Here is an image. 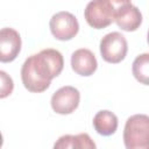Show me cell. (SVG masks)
<instances>
[{
    "mask_svg": "<svg viewBox=\"0 0 149 149\" xmlns=\"http://www.w3.org/2000/svg\"><path fill=\"white\" fill-rule=\"evenodd\" d=\"M123 143L127 149H149V116L135 114L127 119L123 128Z\"/></svg>",
    "mask_w": 149,
    "mask_h": 149,
    "instance_id": "1",
    "label": "cell"
},
{
    "mask_svg": "<svg viewBox=\"0 0 149 149\" xmlns=\"http://www.w3.org/2000/svg\"><path fill=\"white\" fill-rule=\"evenodd\" d=\"M28 58L37 74L47 83H51L55 77L61 74L64 68L63 56L56 49H43L38 54L31 55Z\"/></svg>",
    "mask_w": 149,
    "mask_h": 149,
    "instance_id": "2",
    "label": "cell"
},
{
    "mask_svg": "<svg viewBox=\"0 0 149 149\" xmlns=\"http://www.w3.org/2000/svg\"><path fill=\"white\" fill-rule=\"evenodd\" d=\"M116 9L109 0H91L84 10V16L88 26L94 29L108 27L115 19Z\"/></svg>",
    "mask_w": 149,
    "mask_h": 149,
    "instance_id": "3",
    "label": "cell"
},
{
    "mask_svg": "<svg viewBox=\"0 0 149 149\" xmlns=\"http://www.w3.org/2000/svg\"><path fill=\"white\" fill-rule=\"evenodd\" d=\"M128 51L126 37L118 31L106 34L100 41V54L104 61L112 64H118L125 59Z\"/></svg>",
    "mask_w": 149,
    "mask_h": 149,
    "instance_id": "4",
    "label": "cell"
},
{
    "mask_svg": "<svg viewBox=\"0 0 149 149\" xmlns=\"http://www.w3.org/2000/svg\"><path fill=\"white\" fill-rule=\"evenodd\" d=\"M49 27L54 37L59 41H69L79 31V23L76 16L65 10L54 14L50 19Z\"/></svg>",
    "mask_w": 149,
    "mask_h": 149,
    "instance_id": "5",
    "label": "cell"
},
{
    "mask_svg": "<svg viewBox=\"0 0 149 149\" xmlns=\"http://www.w3.org/2000/svg\"><path fill=\"white\" fill-rule=\"evenodd\" d=\"M80 101L79 91L70 85L58 88L51 97V107L58 114H71L77 109Z\"/></svg>",
    "mask_w": 149,
    "mask_h": 149,
    "instance_id": "6",
    "label": "cell"
},
{
    "mask_svg": "<svg viewBox=\"0 0 149 149\" xmlns=\"http://www.w3.org/2000/svg\"><path fill=\"white\" fill-rule=\"evenodd\" d=\"M21 50L20 34L13 28H2L0 31V61L8 63L14 61Z\"/></svg>",
    "mask_w": 149,
    "mask_h": 149,
    "instance_id": "7",
    "label": "cell"
},
{
    "mask_svg": "<svg viewBox=\"0 0 149 149\" xmlns=\"http://www.w3.org/2000/svg\"><path fill=\"white\" fill-rule=\"evenodd\" d=\"M71 68L79 76H91L98 68V62L94 54L85 48L76 50L71 56Z\"/></svg>",
    "mask_w": 149,
    "mask_h": 149,
    "instance_id": "8",
    "label": "cell"
},
{
    "mask_svg": "<svg viewBox=\"0 0 149 149\" xmlns=\"http://www.w3.org/2000/svg\"><path fill=\"white\" fill-rule=\"evenodd\" d=\"M114 21L122 30L135 31L142 23V14L136 6L130 3L118 12Z\"/></svg>",
    "mask_w": 149,
    "mask_h": 149,
    "instance_id": "9",
    "label": "cell"
},
{
    "mask_svg": "<svg viewBox=\"0 0 149 149\" xmlns=\"http://www.w3.org/2000/svg\"><path fill=\"white\" fill-rule=\"evenodd\" d=\"M21 79H22L23 86L29 92H34V93H41L50 86V83L44 81L37 74V72L34 70L29 58H27L24 61V63L21 68Z\"/></svg>",
    "mask_w": 149,
    "mask_h": 149,
    "instance_id": "10",
    "label": "cell"
},
{
    "mask_svg": "<svg viewBox=\"0 0 149 149\" xmlns=\"http://www.w3.org/2000/svg\"><path fill=\"white\" fill-rule=\"evenodd\" d=\"M118 116L111 111H99L93 118L95 132L102 136H109L118 129Z\"/></svg>",
    "mask_w": 149,
    "mask_h": 149,
    "instance_id": "11",
    "label": "cell"
},
{
    "mask_svg": "<svg viewBox=\"0 0 149 149\" xmlns=\"http://www.w3.org/2000/svg\"><path fill=\"white\" fill-rule=\"evenodd\" d=\"M97 146L92 141L88 134L80 133L78 135H63L54 144L55 149H66V148H77V149H94Z\"/></svg>",
    "mask_w": 149,
    "mask_h": 149,
    "instance_id": "12",
    "label": "cell"
},
{
    "mask_svg": "<svg viewBox=\"0 0 149 149\" xmlns=\"http://www.w3.org/2000/svg\"><path fill=\"white\" fill-rule=\"evenodd\" d=\"M132 72L139 83L149 85V54H141L134 59Z\"/></svg>",
    "mask_w": 149,
    "mask_h": 149,
    "instance_id": "13",
    "label": "cell"
},
{
    "mask_svg": "<svg viewBox=\"0 0 149 149\" xmlns=\"http://www.w3.org/2000/svg\"><path fill=\"white\" fill-rule=\"evenodd\" d=\"M0 77H1V86H0L1 93H0V98L3 99V98H6L7 95H9L13 92L14 84H13V79L5 71H0Z\"/></svg>",
    "mask_w": 149,
    "mask_h": 149,
    "instance_id": "14",
    "label": "cell"
},
{
    "mask_svg": "<svg viewBox=\"0 0 149 149\" xmlns=\"http://www.w3.org/2000/svg\"><path fill=\"white\" fill-rule=\"evenodd\" d=\"M147 41H148V44H149V30H148V34H147Z\"/></svg>",
    "mask_w": 149,
    "mask_h": 149,
    "instance_id": "15",
    "label": "cell"
}]
</instances>
